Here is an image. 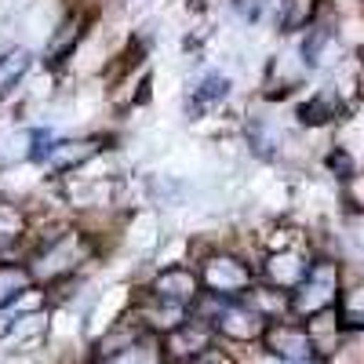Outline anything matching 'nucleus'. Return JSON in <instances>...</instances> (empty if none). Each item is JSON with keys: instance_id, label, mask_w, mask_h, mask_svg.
<instances>
[{"instance_id": "1", "label": "nucleus", "mask_w": 364, "mask_h": 364, "mask_svg": "<svg viewBox=\"0 0 364 364\" xmlns=\"http://www.w3.org/2000/svg\"><path fill=\"white\" fill-rule=\"evenodd\" d=\"M339 302V266L336 262H310L302 281L288 295V314L306 321L321 310H331Z\"/></svg>"}, {"instance_id": "2", "label": "nucleus", "mask_w": 364, "mask_h": 364, "mask_svg": "<svg viewBox=\"0 0 364 364\" xmlns=\"http://www.w3.org/2000/svg\"><path fill=\"white\" fill-rule=\"evenodd\" d=\"M262 346L277 357V360H288V364H310V360H317L321 353H317V346H314V339H310V331H306V324H291V321H266V328H262Z\"/></svg>"}, {"instance_id": "3", "label": "nucleus", "mask_w": 364, "mask_h": 364, "mask_svg": "<svg viewBox=\"0 0 364 364\" xmlns=\"http://www.w3.org/2000/svg\"><path fill=\"white\" fill-rule=\"evenodd\" d=\"M252 281H255V273L233 255H211L200 269V288L211 295H223V299H237L245 288H252Z\"/></svg>"}, {"instance_id": "4", "label": "nucleus", "mask_w": 364, "mask_h": 364, "mask_svg": "<svg viewBox=\"0 0 364 364\" xmlns=\"http://www.w3.org/2000/svg\"><path fill=\"white\" fill-rule=\"evenodd\" d=\"M84 255H87V248H84L80 233H63L51 248H44L37 255V262L29 266V273H33V281H51V277H58V273H70Z\"/></svg>"}, {"instance_id": "5", "label": "nucleus", "mask_w": 364, "mask_h": 364, "mask_svg": "<svg viewBox=\"0 0 364 364\" xmlns=\"http://www.w3.org/2000/svg\"><path fill=\"white\" fill-rule=\"evenodd\" d=\"M200 291H204L200 277L193 269H186V266H171V269L157 273V281H154V295L168 299V302H178V306H190Z\"/></svg>"}, {"instance_id": "6", "label": "nucleus", "mask_w": 364, "mask_h": 364, "mask_svg": "<svg viewBox=\"0 0 364 364\" xmlns=\"http://www.w3.org/2000/svg\"><path fill=\"white\" fill-rule=\"evenodd\" d=\"M208 336H211V328H204L200 321L186 317L178 328L168 331V343H164V357H178V360H193L204 346H208Z\"/></svg>"}, {"instance_id": "7", "label": "nucleus", "mask_w": 364, "mask_h": 364, "mask_svg": "<svg viewBox=\"0 0 364 364\" xmlns=\"http://www.w3.org/2000/svg\"><path fill=\"white\" fill-rule=\"evenodd\" d=\"M306 269H310V262L302 259L299 252H277V255L266 259L262 277H266V284H273V288L291 291V288L302 281V273H306Z\"/></svg>"}, {"instance_id": "8", "label": "nucleus", "mask_w": 364, "mask_h": 364, "mask_svg": "<svg viewBox=\"0 0 364 364\" xmlns=\"http://www.w3.org/2000/svg\"><path fill=\"white\" fill-rule=\"evenodd\" d=\"M29 284H33V273H29V266L0 262V310L15 306V302L29 291Z\"/></svg>"}, {"instance_id": "9", "label": "nucleus", "mask_w": 364, "mask_h": 364, "mask_svg": "<svg viewBox=\"0 0 364 364\" xmlns=\"http://www.w3.org/2000/svg\"><path fill=\"white\" fill-rule=\"evenodd\" d=\"M240 299H245L252 310H259L266 321H277V317L288 314V291L284 288H273V284H266V288H245V291H240Z\"/></svg>"}, {"instance_id": "10", "label": "nucleus", "mask_w": 364, "mask_h": 364, "mask_svg": "<svg viewBox=\"0 0 364 364\" xmlns=\"http://www.w3.org/2000/svg\"><path fill=\"white\" fill-rule=\"evenodd\" d=\"M182 321H186V306H178V302H168V299H157L154 295V306L146 310V328L157 331V336H168L171 328H178Z\"/></svg>"}, {"instance_id": "11", "label": "nucleus", "mask_w": 364, "mask_h": 364, "mask_svg": "<svg viewBox=\"0 0 364 364\" xmlns=\"http://www.w3.org/2000/svg\"><path fill=\"white\" fill-rule=\"evenodd\" d=\"M336 113H339V99L331 95V91H317L310 102H302V106H299V120H302V124H310V128L336 120Z\"/></svg>"}, {"instance_id": "12", "label": "nucleus", "mask_w": 364, "mask_h": 364, "mask_svg": "<svg viewBox=\"0 0 364 364\" xmlns=\"http://www.w3.org/2000/svg\"><path fill=\"white\" fill-rule=\"evenodd\" d=\"M87 157H95V142H55L51 154H48L51 168H63V171L84 164Z\"/></svg>"}, {"instance_id": "13", "label": "nucleus", "mask_w": 364, "mask_h": 364, "mask_svg": "<svg viewBox=\"0 0 364 364\" xmlns=\"http://www.w3.org/2000/svg\"><path fill=\"white\" fill-rule=\"evenodd\" d=\"M226 91H230V80L226 77H204L200 84H197V91H193V99H190V113L197 117L200 109H208V106H215L219 99H226Z\"/></svg>"}, {"instance_id": "14", "label": "nucleus", "mask_w": 364, "mask_h": 364, "mask_svg": "<svg viewBox=\"0 0 364 364\" xmlns=\"http://www.w3.org/2000/svg\"><path fill=\"white\" fill-rule=\"evenodd\" d=\"M33 66V55H29L26 48H15V51H8L4 58H0V91H8V87H15L22 77H26V70Z\"/></svg>"}, {"instance_id": "15", "label": "nucleus", "mask_w": 364, "mask_h": 364, "mask_svg": "<svg viewBox=\"0 0 364 364\" xmlns=\"http://www.w3.org/2000/svg\"><path fill=\"white\" fill-rule=\"evenodd\" d=\"M22 233H26V215L15 204H0V252L15 248Z\"/></svg>"}, {"instance_id": "16", "label": "nucleus", "mask_w": 364, "mask_h": 364, "mask_svg": "<svg viewBox=\"0 0 364 364\" xmlns=\"http://www.w3.org/2000/svg\"><path fill=\"white\" fill-rule=\"evenodd\" d=\"M336 306H339V324L343 328H364V284L339 295Z\"/></svg>"}, {"instance_id": "17", "label": "nucleus", "mask_w": 364, "mask_h": 364, "mask_svg": "<svg viewBox=\"0 0 364 364\" xmlns=\"http://www.w3.org/2000/svg\"><path fill=\"white\" fill-rule=\"evenodd\" d=\"M314 15V0H284V15H281V29L291 33V29H302Z\"/></svg>"}, {"instance_id": "18", "label": "nucleus", "mask_w": 364, "mask_h": 364, "mask_svg": "<svg viewBox=\"0 0 364 364\" xmlns=\"http://www.w3.org/2000/svg\"><path fill=\"white\" fill-rule=\"evenodd\" d=\"M328 41H331V33H328V29H314V33H310V41L302 44V55H306V63H310V66H317V63H321V51L328 48Z\"/></svg>"}, {"instance_id": "19", "label": "nucleus", "mask_w": 364, "mask_h": 364, "mask_svg": "<svg viewBox=\"0 0 364 364\" xmlns=\"http://www.w3.org/2000/svg\"><path fill=\"white\" fill-rule=\"evenodd\" d=\"M51 146H55V142H51V135H48V132H37V135H33V146H29V161L44 164V161H48V154H51Z\"/></svg>"}, {"instance_id": "20", "label": "nucleus", "mask_w": 364, "mask_h": 364, "mask_svg": "<svg viewBox=\"0 0 364 364\" xmlns=\"http://www.w3.org/2000/svg\"><path fill=\"white\" fill-rule=\"evenodd\" d=\"M328 168L336 171L339 178H350V175H353V161H350V157L343 154V149H336V154L328 157Z\"/></svg>"}, {"instance_id": "21", "label": "nucleus", "mask_w": 364, "mask_h": 364, "mask_svg": "<svg viewBox=\"0 0 364 364\" xmlns=\"http://www.w3.org/2000/svg\"><path fill=\"white\" fill-rule=\"evenodd\" d=\"M233 8H237L240 15H248V18H255V0H233Z\"/></svg>"}]
</instances>
